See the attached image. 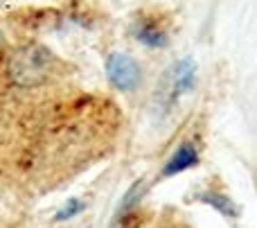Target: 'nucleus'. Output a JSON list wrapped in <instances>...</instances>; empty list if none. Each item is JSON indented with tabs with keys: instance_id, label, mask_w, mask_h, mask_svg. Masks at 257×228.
<instances>
[{
	"instance_id": "nucleus-1",
	"label": "nucleus",
	"mask_w": 257,
	"mask_h": 228,
	"mask_svg": "<svg viewBox=\"0 0 257 228\" xmlns=\"http://www.w3.org/2000/svg\"><path fill=\"white\" fill-rule=\"evenodd\" d=\"M54 68H57V57L50 52V48L41 43H30L18 48L9 57L7 75L12 84L21 88H34L50 81Z\"/></svg>"
},
{
	"instance_id": "nucleus-2",
	"label": "nucleus",
	"mask_w": 257,
	"mask_h": 228,
	"mask_svg": "<svg viewBox=\"0 0 257 228\" xmlns=\"http://www.w3.org/2000/svg\"><path fill=\"white\" fill-rule=\"evenodd\" d=\"M106 75L117 90H133L140 86L142 70L131 54L113 52L106 61Z\"/></svg>"
},
{
	"instance_id": "nucleus-3",
	"label": "nucleus",
	"mask_w": 257,
	"mask_h": 228,
	"mask_svg": "<svg viewBox=\"0 0 257 228\" xmlns=\"http://www.w3.org/2000/svg\"><path fill=\"white\" fill-rule=\"evenodd\" d=\"M196 84V66L192 59H183L176 66H172L167 70L163 79V88H160V97L165 102H174L178 99V95L192 90Z\"/></svg>"
},
{
	"instance_id": "nucleus-4",
	"label": "nucleus",
	"mask_w": 257,
	"mask_h": 228,
	"mask_svg": "<svg viewBox=\"0 0 257 228\" xmlns=\"http://www.w3.org/2000/svg\"><path fill=\"white\" fill-rule=\"evenodd\" d=\"M133 36H136L140 43L149 45V48H165L167 39H169L165 27L160 25L158 21H154V18H140V21H136V25H133Z\"/></svg>"
},
{
	"instance_id": "nucleus-5",
	"label": "nucleus",
	"mask_w": 257,
	"mask_h": 228,
	"mask_svg": "<svg viewBox=\"0 0 257 228\" xmlns=\"http://www.w3.org/2000/svg\"><path fill=\"white\" fill-rule=\"evenodd\" d=\"M199 163V149L194 147L192 143H183L181 147L174 152V156L169 158V163L165 165L163 176H174V174H181V172L190 170L192 165Z\"/></svg>"
},
{
	"instance_id": "nucleus-6",
	"label": "nucleus",
	"mask_w": 257,
	"mask_h": 228,
	"mask_svg": "<svg viewBox=\"0 0 257 228\" xmlns=\"http://www.w3.org/2000/svg\"><path fill=\"white\" fill-rule=\"evenodd\" d=\"M84 210V203L79 201V199H70V201L66 203V206H61V210L57 212V221H66V219H72V217L77 215V212Z\"/></svg>"
},
{
	"instance_id": "nucleus-7",
	"label": "nucleus",
	"mask_w": 257,
	"mask_h": 228,
	"mask_svg": "<svg viewBox=\"0 0 257 228\" xmlns=\"http://www.w3.org/2000/svg\"><path fill=\"white\" fill-rule=\"evenodd\" d=\"M3 50H5V34L0 32V52H3Z\"/></svg>"
}]
</instances>
